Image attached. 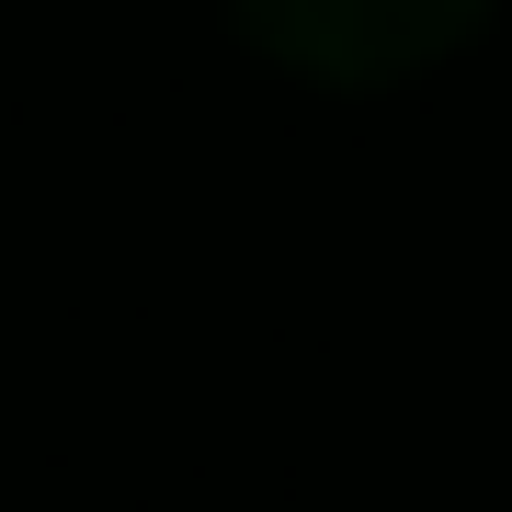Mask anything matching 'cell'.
<instances>
[{
	"label": "cell",
	"instance_id": "obj_1",
	"mask_svg": "<svg viewBox=\"0 0 512 512\" xmlns=\"http://www.w3.org/2000/svg\"><path fill=\"white\" fill-rule=\"evenodd\" d=\"M228 12L274 69L319 92H387V80L444 69L490 23V0H228Z\"/></svg>",
	"mask_w": 512,
	"mask_h": 512
}]
</instances>
